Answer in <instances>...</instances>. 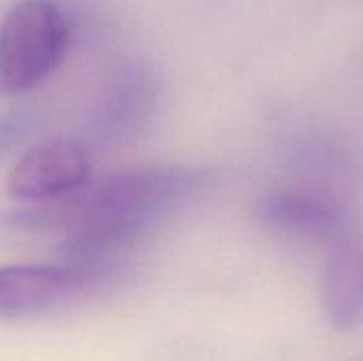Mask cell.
I'll list each match as a JSON object with an SVG mask.
<instances>
[{
    "mask_svg": "<svg viewBox=\"0 0 363 361\" xmlns=\"http://www.w3.org/2000/svg\"><path fill=\"white\" fill-rule=\"evenodd\" d=\"M321 313L338 332L363 323V234H347L332 245L321 277Z\"/></svg>",
    "mask_w": 363,
    "mask_h": 361,
    "instance_id": "obj_7",
    "label": "cell"
},
{
    "mask_svg": "<svg viewBox=\"0 0 363 361\" xmlns=\"http://www.w3.org/2000/svg\"><path fill=\"white\" fill-rule=\"evenodd\" d=\"M257 219L294 238L334 245L347 236V213L342 206L321 194L311 191H272L257 202Z\"/></svg>",
    "mask_w": 363,
    "mask_h": 361,
    "instance_id": "obj_6",
    "label": "cell"
},
{
    "mask_svg": "<svg viewBox=\"0 0 363 361\" xmlns=\"http://www.w3.org/2000/svg\"><path fill=\"white\" fill-rule=\"evenodd\" d=\"M91 279L74 266H2L0 319L32 317L79 296Z\"/></svg>",
    "mask_w": 363,
    "mask_h": 361,
    "instance_id": "obj_5",
    "label": "cell"
},
{
    "mask_svg": "<svg viewBox=\"0 0 363 361\" xmlns=\"http://www.w3.org/2000/svg\"><path fill=\"white\" fill-rule=\"evenodd\" d=\"M160 98V83L151 68L128 64L102 87L94 111V130L102 140H130L151 121Z\"/></svg>",
    "mask_w": 363,
    "mask_h": 361,
    "instance_id": "obj_4",
    "label": "cell"
},
{
    "mask_svg": "<svg viewBox=\"0 0 363 361\" xmlns=\"http://www.w3.org/2000/svg\"><path fill=\"white\" fill-rule=\"evenodd\" d=\"M89 174L85 149L68 138H51L32 147L13 168L6 189L26 202L55 200L81 189Z\"/></svg>",
    "mask_w": 363,
    "mask_h": 361,
    "instance_id": "obj_3",
    "label": "cell"
},
{
    "mask_svg": "<svg viewBox=\"0 0 363 361\" xmlns=\"http://www.w3.org/2000/svg\"><path fill=\"white\" fill-rule=\"evenodd\" d=\"M206 168L162 166L123 172L62 206L68 223L64 255L89 279L128 253L153 226L174 209L215 185Z\"/></svg>",
    "mask_w": 363,
    "mask_h": 361,
    "instance_id": "obj_1",
    "label": "cell"
},
{
    "mask_svg": "<svg viewBox=\"0 0 363 361\" xmlns=\"http://www.w3.org/2000/svg\"><path fill=\"white\" fill-rule=\"evenodd\" d=\"M36 126V115L28 109H17L0 115V153L19 143Z\"/></svg>",
    "mask_w": 363,
    "mask_h": 361,
    "instance_id": "obj_8",
    "label": "cell"
},
{
    "mask_svg": "<svg viewBox=\"0 0 363 361\" xmlns=\"http://www.w3.org/2000/svg\"><path fill=\"white\" fill-rule=\"evenodd\" d=\"M70 26L53 0H19L0 21V96L38 87L60 66Z\"/></svg>",
    "mask_w": 363,
    "mask_h": 361,
    "instance_id": "obj_2",
    "label": "cell"
}]
</instances>
